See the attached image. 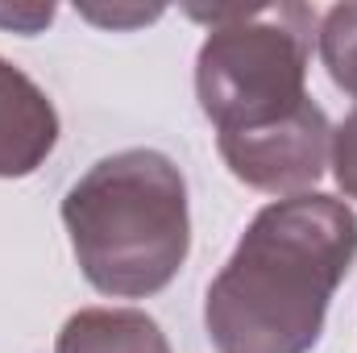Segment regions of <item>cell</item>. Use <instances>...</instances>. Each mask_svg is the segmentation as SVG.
<instances>
[{"mask_svg": "<svg viewBox=\"0 0 357 353\" xmlns=\"http://www.w3.org/2000/svg\"><path fill=\"white\" fill-rule=\"evenodd\" d=\"M357 262L349 204L303 191L266 204L204 295L220 353H312L328 303Z\"/></svg>", "mask_w": 357, "mask_h": 353, "instance_id": "1", "label": "cell"}, {"mask_svg": "<svg viewBox=\"0 0 357 353\" xmlns=\"http://www.w3.org/2000/svg\"><path fill=\"white\" fill-rule=\"evenodd\" d=\"M63 225L100 295H158L191 250L187 179L162 150H116L67 187Z\"/></svg>", "mask_w": 357, "mask_h": 353, "instance_id": "2", "label": "cell"}, {"mask_svg": "<svg viewBox=\"0 0 357 353\" xmlns=\"http://www.w3.org/2000/svg\"><path fill=\"white\" fill-rule=\"evenodd\" d=\"M212 21L195 54V100L220 133H254L295 117L307 96L316 13L299 0L187 8Z\"/></svg>", "mask_w": 357, "mask_h": 353, "instance_id": "3", "label": "cell"}, {"mask_svg": "<svg viewBox=\"0 0 357 353\" xmlns=\"http://www.w3.org/2000/svg\"><path fill=\"white\" fill-rule=\"evenodd\" d=\"M216 150L225 158V167L233 179H241L254 191L266 195H303L307 187H316L324 167H328V150H333V125L324 117V108L316 100H307L295 117L254 129V133H220Z\"/></svg>", "mask_w": 357, "mask_h": 353, "instance_id": "4", "label": "cell"}, {"mask_svg": "<svg viewBox=\"0 0 357 353\" xmlns=\"http://www.w3.org/2000/svg\"><path fill=\"white\" fill-rule=\"evenodd\" d=\"M59 146V112L21 67L0 59V179L33 175Z\"/></svg>", "mask_w": 357, "mask_h": 353, "instance_id": "5", "label": "cell"}, {"mask_svg": "<svg viewBox=\"0 0 357 353\" xmlns=\"http://www.w3.org/2000/svg\"><path fill=\"white\" fill-rule=\"evenodd\" d=\"M54 353H171V341L137 308H79L63 324Z\"/></svg>", "mask_w": 357, "mask_h": 353, "instance_id": "6", "label": "cell"}, {"mask_svg": "<svg viewBox=\"0 0 357 353\" xmlns=\"http://www.w3.org/2000/svg\"><path fill=\"white\" fill-rule=\"evenodd\" d=\"M320 63L328 80L357 100V0L333 4L320 21Z\"/></svg>", "mask_w": 357, "mask_h": 353, "instance_id": "7", "label": "cell"}, {"mask_svg": "<svg viewBox=\"0 0 357 353\" xmlns=\"http://www.w3.org/2000/svg\"><path fill=\"white\" fill-rule=\"evenodd\" d=\"M328 158H333V175H337V187L357 200V108L333 129V150H328Z\"/></svg>", "mask_w": 357, "mask_h": 353, "instance_id": "8", "label": "cell"}, {"mask_svg": "<svg viewBox=\"0 0 357 353\" xmlns=\"http://www.w3.org/2000/svg\"><path fill=\"white\" fill-rule=\"evenodd\" d=\"M75 13L96 21V25H108V29H133V25H146V21L162 17L158 4H150V8L146 4H112V8H104V4H75Z\"/></svg>", "mask_w": 357, "mask_h": 353, "instance_id": "9", "label": "cell"}, {"mask_svg": "<svg viewBox=\"0 0 357 353\" xmlns=\"http://www.w3.org/2000/svg\"><path fill=\"white\" fill-rule=\"evenodd\" d=\"M54 21V4H0V29L13 33H42Z\"/></svg>", "mask_w": 357, "mask_h": 353, "instance_id": "10", "label": "cell"}]
</instances>
